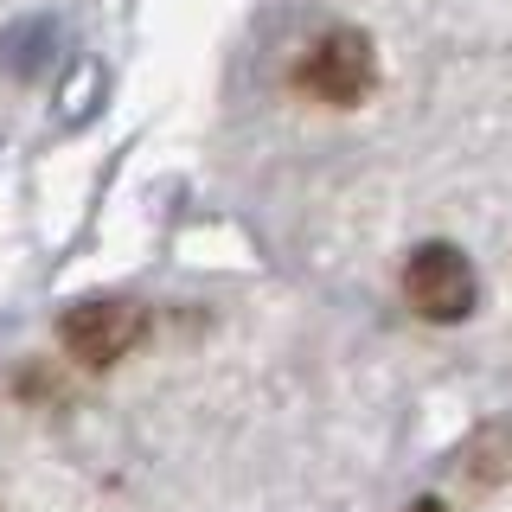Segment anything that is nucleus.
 I'll return each mask as SVG.
<instances>
[{
  "label": "nucleus",
  "mask_w": 512,
  "mask_h": 512,
  "mask_svg": "<svg viewBox=\"0 0 512 512\" xmlns=\"http://www.w3.org/2000/svg\"><path fill=\"white\" fill-rule=\"evenodd\" d=\"M295 84L314 96V103H333V109H352L365 103L378 84V52L365 32L352 26H327L320 39L308 45V52L295 58Z\"/></svg>",
  "instance_id": "1"
},
{
  "label": "nucleus",
  "mask_w": 512,
  "mask_h": 512,
  "mask_svg": "<svg viewBox=\"0 0 512 512\" xmlns=\"http://www.w3.org/2000/svg\"><path fill=\"white\" fill-rule=\"evenodd\" d=\"M148 333V314L141 301L128 295H90V301H71L58 320V340L77 365H116L128 346Z\"/></svg>",
  "instance_id": "2"
},
{
  "label": "nucleus",
  "mask_w": 512,
  "mask_h": 512,
  "mask_svg": "<svg viewBox=\"0 0 512 512\" xmlns=\"http://www.w3.org/2000/svg\"><path fill=\"white\" fill-rule=\"evenodd\" d=\"M404 295L423 320H468L480 301V276L455 244H416L404 263Z\"/></svg>",
  "instance_id": "3"
},
{
  "label": "nucleus",
  "mask_w": 512,
  "mask_h": 512,
  "mask_svg": "<svg viewBox=\"0 0 512 512\" xmlns=\"http://www.w3.org/2000/svg\"><path fill=\"white\" fill-rule=\"evenodd\" d=\"M58 45V26L52 20H20L0 39V64H7L13 77H39V64H45V52Z\"/></svg>",
  "instance_id": "4"
},
{
  "label": "nucleus",
  "mask_w": 512,
  "mask_h": 512,
  "mask_svg": "<svg viewBox=\"0 0 512 512\" xmlns=\"http://www.w3.org/2000/svg\"><path fill=\"white\" fill-rule=\"evenodd\" d=\"M468 461H474V480H506L512 474V429H487L474 448H468Z\"/></svg>",
  "instance_id": "5"
},
{
  "label": "nucleus",
  "mask_w": 512,
  "mask_h": 512,
  "mask_svg": "<svg viewBox=\"0 0 512 512\" xmlns=\"http://www.w3.org/2000/svg\"><path fill=\"white\" fill-rule=\"evenodd\" d=\"M71 96H64V122H84V109H90V90L103 84V71H96V64H77V77H71Z\"/></svg>",
  "instance_id": "6"
},
{
  "label": "nucleus",
  "mask_w": 512,
  "mask_h": 512,
  "mask_svg": "<svg viewBox=\"0 0 512 512\" xmlns=\"http://www.w3.org/2000/svg\"><path fill=\"white\" fill-rule=\"evenodd\" d=\"M410 512H448V506H442V500H416Z\"/></svg>",
  "instance_id": "7"
}]
</instances>
